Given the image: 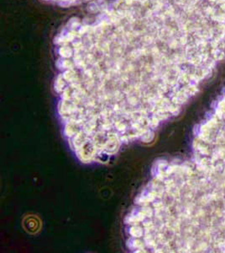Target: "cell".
<instances>
[{
    "label": "cell",
    "mask_w": 225,
    "mask_h": 253,
    "mask_svg": "<svg viewBox=\"0 0 225 253\" xmlns=\"http://www.w3.org/2000/svg\"><path fill=\"white\" fill-rule=\"evenodd\" d=\"M67 25L55 81L77 160L106 163L149 143L225 58V0H113Z\"/></svg>",
    "instance_id": "1"
},
{
    "label": "cell",
    "mask_w": 225,
    "mask_h": 253,
    "mask_svg": "<svg viewBox=\"0 0 225 253\" xmlns=\"http://www.w3.org/2000/svg\"><path fill=\"white\" fill-rule=\"evenodd\" d=\"M124 224L134 253H225V85L190 156L155 162Z\"/></svg>",
    "instance_id": "2"
},
{
    "label": "cell",
    "mask_w": 225,
    "mask_h": 253,
    "mask_svg": "<svg viewBox=\"0 0 225 253\" xmlns=\"http://www.w3.org/2000/svg\"><path fill=\"white\" fill-rule=\"evenodd\" d=\"M52 1H54V2H63V3H70V2H79V1H82V0H52Z\"/></svg>",
    "instance_id": "3"
}]
</instances>
